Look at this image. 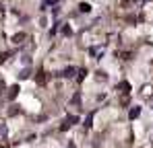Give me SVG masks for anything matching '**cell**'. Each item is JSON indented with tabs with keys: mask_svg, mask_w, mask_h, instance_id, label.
Here are the masks:
<instances>
[{
	"mask_svg": "<svg viewBox=\"0 0 153 148\" xmlns=\"http://www.w3.org/2000/svg\"><path fill=\"white\" fill-rule=\"evenodd\" d=\"M48 78H50V76H48V72H46L44 68H42V70H37V74H35V82H37V84H46V82H48Z\"/></svg>",
	"mask_w": 153,
	"mask_h": 148,
	"instance_id": "6da1fadb",
	"label": "cell"
},
{
	"mask_svg": "<svg viewBox=\"0 0 153 148\" xmlns=\"http://www.w3.org/2000/svg\"><path fill=\"white\" fill-rule=\"evenodd\" d=\"M141 95H143L145 99H151L153 97V86L151 84H145V86L141 89Z\"/></svg>",
	"mask_w": 153,
	"mask_h": 148,
	"instance_id": "7a4b0ae2",
	"label": "cell"
},
{
	"mask_svg": "<svg viewBox=\"0 0 153 148\" xmlns=\"http://www.w3.org/2000/svg\"><path fill=\"white\" fill-rule=\"evenodd\" d=\"M118 91H120V93H126V95H128V91H130V82H128V80L120 82V84H118Z\"/></svg>",
	"mask_w": 153,
	"mask_h": 148,
	"instance_id": "3957f363",
	"label": "cell"
},
{
	"mask_svg": "<svg viewBox=\"0 0 153 148\" xmlns=\"http://www.w3.org/2000/svg\"><path fill=\"white\" fill-rule=\"evenodd\" d=\"M25 39H27V35H25V33H17V35L13 37V43H17V45H19V43H23Z\"/></svg>",
	"mask_w": 153,
	"mask_h": 148,
	"instance_id": "277c9868",
	"label": "cell"
},
{
	"mask_svg": "<svg viewBox=\"0 0 153 148\" xmlns=\"http://www.w3.org/2000/svg\"><path fill=\"white\" fill-rule=\"evenodd\" d=\"M17 95H19V86H17V84H13V86H10V91H8V99H15Z\"/></svg>",
	"mask_w": 153,
	"mask_h": 148,
	"instance_id": "5b68a950",
	"label": "cell"
},
{
	"mask_svg": "<svg viewBox=\"0 0 153 148\" xmlns=\"http://www.w3.org/2000/svg\"><path fill=\"white\" fill-rule=\"evenodd\" d=\"M139 113H141V109H139V107H132L128 115H130V119H134V117H139Z\"/></svg>",
	"mask_w": 153,
	"mask_h": 148,
	"instance_id": "8992f818",
	"label": "cell"
},
{
	"mask_svg": "<svg viewBox=\"0 0 153 148\" xmlns=\"http://www.w3.org/2000/svg\"><path fill=\"white\" fill-rule=\"evenodd\" d=\"M79 8H81V12H89V10H91V6H89L87 2H81V6H79Z\"/></svg>",
	"mask_w": 153,
	"mask_h": 148,
	"instance_id": "52a82bcc",
	"label": "cell"
},
{
	"mask_svg": "<svg viewBox=\"0 0 153 148\" xmlns=\"http://www.w3.org/2000/svg\"><path fill=\"white\" fill-rule=\"evenodd\" d=\"M73 74H75V68H66V70L60 74V76H66V78H68V76H73Z\"/></svg>",
	"mask_w": 153,
	"mask_h": 148,
	"instance_id": "ba28073f",
	"label": "cell"
},
{
	"mask_svg": "<svg viewBox=\"0 0 153 148\" xmlns=\"http://www.w3.org/2000/svg\"><path fill=\"white\" fill-rule=\"evenodd\" d=\"M91 123H93V115L89 113V115H87V119H85V127H91Z\"/></svg>",
	"mask_w": 153,
	"mask_h": 148,
	"instance_id": "9c48e42d",
	"label": "cell"
},
{
	"mask_svg": "<svg viewBox=\"0 0 153 148\" xmlns=\"http://www.w3.org/2000/svg\"><path fill=\"white\" fill-rule=\"evenodd\" d=\"M102 48H91V56H102Z\"/></svg>",
	"mask_w": 153,
	"mask_h": 148,
	"instance_id": "30bf717a",
	"label": "cell"
},
{
	"mask_svg": "<svg viewBox=\"0 0 153 148\" xmlns=\"http://www.w3.org/2000/svg\"><path fill=\"white\" fill-rule=\"evenodd\" d=\"M85 76H87V70H79V78H76V80H79V82H81V80H83V78H85Z\"/></svg>",
	"mask_w": 153,
	"mask_h": 148,
	"instance_id": "8fae6325",
	"label": "cell"
},
{
	"mask_svg": "<svg viewBox=\"0 0 153 148\" xmlns=\"http://www.w3.org/2000/svg\"><path fill=\"white\" fill-rule=\"evenodd\" d=\"M62 33H64V35H71V27H68V25H64V29H62Z\"/></svg>",
	"mask_w": 153,
	"mask_h": 148,
	"instance_id": "7c38bea8",
	"label": "cell"
},
{
	"mask_svg": "<svg viewBox=\"0 0 153 148\" xmlns=\"http://www.w3.org/2000/svg\"><path fill=\"white\" fill-rule=\"evenodd\" d=\"M8 113H10V115H17V113H19V109H17V105H15L13 109H8Z\"/></svg>",
	"mask_w": 153,
	"mask_h": 148,
	"instance_id": "4fadbf2b",
	"label": "cell"
},
{
	"mask_svg": "<svg viewBox=\"0 0 153 148\" xmlns=\"http://www.w3.org/2000/svg\"><path fill=\"white\" fill-rule=\"evenodd\" d=\"M27 76H29V70H23V72L19 74V78H27Z\"/></svg>",
	"mask_w": 153,
	"mask_h": 148,
	"instance_id": "5bb4252c",
	"label": "cell"
},
{
	"mask_svg": "<svg viewBox=\"0 0 153 148\" xmlns=\"http://www.w3.org/2000/svg\"><path fill=\"white\" fill-rule=\"evenodd\" d=\"M120 103H122V107H126V105H128V95H126V97H122V101H120Z\"/></svg>",
	"mask_w": 153,
	"mask_h": 148,
	"instance_id": "9a60e30c",
	"label": "cell"
},
{
	"mask_svg": "<svg viewBox=\"0 0 153 148\" xmlns=\"http://www.w3.org/2000/svg\"><path fill=\"white\" fill-rule=\"evenodd\" d=\"M130 56H132L130 51H126V53H122V60H130Z\"/></svg>",
	"mask_w": 153,
	"mask_h": 148,
	"instance_id": "2e32d148",
	"label": "cell"
},
{
	"mask_svg": "<svg viewBox=\"0 0 153 148\" xmlns=\"http://www.w3.org/2000/svg\"><path fill=\"white\" fill-rule=\"evenodd\" d=\"M132 2H134V0H124V2H122V4H124V8H126V6H130V4H132Z\"/></svg>",
	"mask_w": 153,
	"mask_h": 148,
	"instance_id": "e0dca14e",
	"label": "cell"
},
{
	"mask_svg": "<svg viewBox=\"0 0 153 148\" xmlns=\"http://www.w3.org/2000/svg\"><path fill=\"white\" fill-rule=\"evenodd\" d=\"M4 60H6V53H2V51H0V64H2Z\"/></svg>",
	"mask_w": 153,
	"mask_h": 148,
	"instance_id": "ac0fdd59",
	"label": "cell"
},
{
	"mask_svg": "<svg viewBox=\"0 0 153 148\" xmlns=\"http://www.w3.org/2000/svg\"><path fill=\"white\" fill-rule=\"evenodd\" d=\"M0 148H8V146H6V144H0Z\"/></svg>",
	"mask_w": 153,
	"mask_h": 148,
	"instance_id": "d6986e66",
	"label": "cell"
}]
</instances>
